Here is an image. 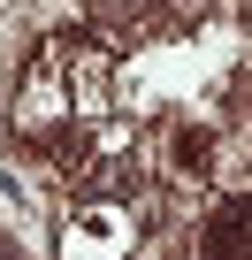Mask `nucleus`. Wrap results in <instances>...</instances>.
<instances>
[{"label":"nucleus","mask_w":252,"mask_h":260,"mask_svg":"<svg viewBox=\"0 0 252 260\" xmlns=\"http://www.w3.org/2000/svg\"><path fill=\"white\" fill-rule=\"evenodd\" d=\"M206 260H252V191H237L206 214Z\"/></svg>","instance_id":"f257e3e1"},{"label":"nucleus","mask_w":252,"mask_h":260,"mask_svg":"<svg viewBox=\"0 0 252 260\" xmlns=\"http://www.w3.org/2000/svg\"><path fill=\"white\" fill-rule=\"evenodd\" d=\"M115 245H122V237H115V214H107V207H92V214H84V237L69 230V245H61V252H69V260H107Z\"/></svg>","instance_id":"f03ea898"}]
</instances>
